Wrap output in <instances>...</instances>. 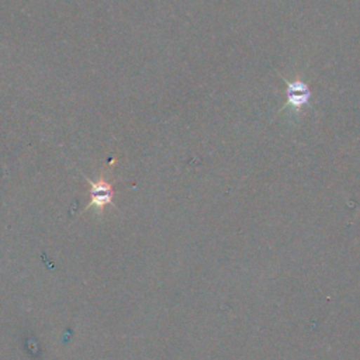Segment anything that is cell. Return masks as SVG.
I'll return each instance as SVG.
<instances>
[{
    "instance_id": "cell-1",
    "label": "cell",
    "mask_w": 360,
    "mask_h": 360,
    "mask_svg": "<svg viewBox=\"0 0 360 360\" xmlns=\"http://www.w3.org/2000/svg\"><path fill=\"white\" fill-rule=\"evenodd\" d=\"M286 88V96H287V106H290L293 110L300 112L302 107H305L311 98L309 88L300 79H295L293 82L284 81Z\"/></svg>"
},
{
    "instance_id": "cell-2",
    "label": "cell",
    "mask_w": 360,
    "mask_h": 360,
    "mask_svg": "<svg viewBox=\"0 0 360 360\" xmlns=\"http://www.w3.org/2000/svg\"><path fill=\"white\" fill-rule=\"evenodd\" d=\"M89 190H91L89 207L93 206L99 210H103L106 206L112 204V201H113V186L107 182L105 175H102L98 182H91L89 180Z\"/></svg>"
}]
</instances>
